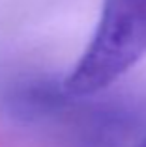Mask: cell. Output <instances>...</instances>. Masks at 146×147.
<instances>
[{
	"label": "cell",
	"mask_w": 146,
	"mask_h": 147,
	"mask_svg": "<svg viewBox=\"0 0 146 147\" xmlns=\"http://www.w3.org/2000/svg\"><path fill=\"white\" fill-rule=\"evenodd\" d=\"M146 52V0H105L86 50L64 82L71 97L103 91Z\"/></svg>",
	"instance_id": "cell-1"
},
{
	"label": "cell",
	"mask_w": 146,
	"mask_h": 147,
	"mask_svg": "<svg viewBox=\"0 0 146 147\" xmlns=\"http://www.w3.org/2000/svg\"><path fill=\"white\" fill-rule=\"evenodd\" d=\"M141 147H146V140H144V142H143V144H141Z\"/></svg>",
	"instance_id": "cell-2"
}]
</instances>
